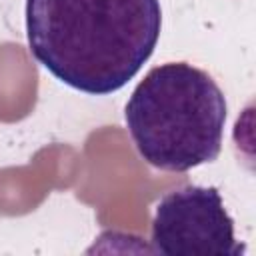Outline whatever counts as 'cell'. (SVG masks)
<instances>
[{"label":"cell","mask_w":256,"mask_h":256,"mask_svg":"<svg viewBox=\"0 0 256 256\" xmlns=\"http://www.w3.org/2000/svg\"><path fill=\"white\" fill-rule=\"evenodd\" d=\"M160 0H26L30 54L62 84L106 96L152 56Z\"/></svg>","instance_id":"6da1fadb"},{"label":"cell","mask_w":256,"mask_h":256,"mask_svg":"<svg viewBox=\"0 0 256 256\" xmlns=\"http://www.w3.org/2000/svg\"><path fill=\"white\" fill-rule=\"evenodd\" d=\"M126 126L138 154L154 168L186 172L216 160L226 98L216 80L188 64L154 66L126 102Z\"/></svg>","instance_id":"7a4b0ae2"},{"label":"cell","mask_w":256,"mask_h":256,"mask_svg":"<svg viewBox=\"0 0 256 256\" xmlns=\"http://www.w3.org/2000/svg\"><path fill=\"white\" fill-rule=\"evenodd\" d=\"M152 248L166 256H242L234 220L214 186H182L160 198L152 218Z\"/></svg>","instance_id":"3957f363"}]
</instances>
